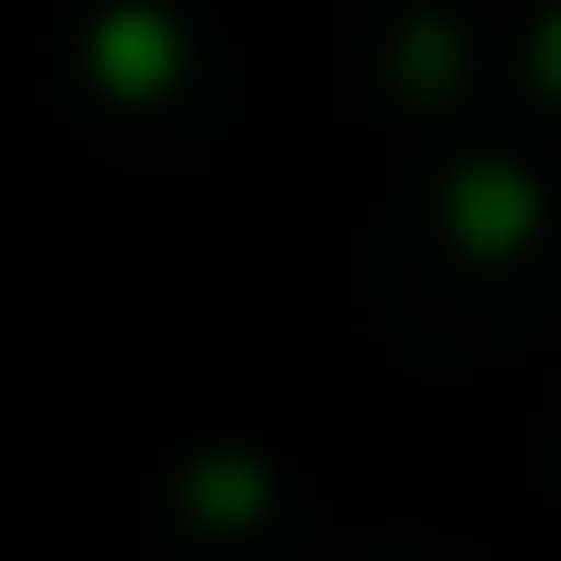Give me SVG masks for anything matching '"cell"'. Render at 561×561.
Listing matches in <instances>:
<instances>
[{
    "mask_svg": "<svg viewBox=\"0 0 561 561\" xmlns=\"http://www.w3.org/2000/svg\"><path fill=\"white\" fill-rule=\"evenodd\" d=\"M542 178L523 168V158H463L454 178H444V237H454V256H473V266H513L533 237H542Z\"/></svg>",
    "mask_w": 561,
    "mask_h": 561,
    "instance_id": "obj_1",
    "label": "cell"
},
{
    "mask_svg": "<svg viewBox=\"0 0 561 561\" xmlns=\"http://www.w3.org/2000/svg\"><path fill=\"white\" fill-rule=\"evenodd\" d=\"M79 59H89L99 99H118V108H158V99L187 79V30H178V10H158V0H108V10L89 20Z\"/></svg>",
    "mask_w": 561,
    "mask_h": 561,
    "instance_id": "obj_2",
    "label": "cell"
},
{
    "mask_svg": "<svg viewBox=\"0 0 561 561\" xmlns=\"http://www.w3.org/2000/svg\"><path fill=\"white\" fill-rule=\"evenodd\" d=\"M266 503H276V473L256 454H237V444L178 463V523H197V533H256Z\"/></svg>",
    "mask_w": 561,
    "mask_h": 561,
    "instance_id": "obj_3",
    "label": "cell"
},
{
    "mask_svg": "<svg viewBox=\"0 0 561 561\" xmlns=\"http://www.w3.org/2000/svg\"><path fill=\"white\" fill-rule=\"evenodd\" d=\"M385 69H394V89H404V99L444 108V99L473 79V30H463L454 10H414V20H394V49H385Z\"/></svg>",
    "mask_w": 561,
    "mask_h": 561,
    "instance_id": "obj_4",
    "label": "cell"
},
{
    "mask_svg": "<svg viewBox=\"0 0 561 561\" xmlns=\"http://www.w3.org/2000/svg\"><path fill=\"white\" fill-rule=\"evenodd\" d=\"M523 69H533V89H542V99H561V0L533 20V39H523Z\"/></svg>",
    "mask_w": 561,
    "mask_h": 561,
    "instance_id": "obj_5",
    "label": "cell"
}]
</instances>
